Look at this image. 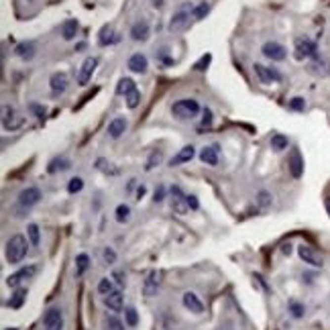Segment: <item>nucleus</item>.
<instances>
[{
  "instance_id": "f257e3e1",
  "label": "nucleus",
  "mask_w": 330,
  "mask_h": 330,
  "mask_svg": "<svg viewBox=\"0 0 330 330\" xmlns=\"http://www.w3.org/2000/svg\"><path fill=\"white\" fill-rule=\"evenodd\" d=\"M27 251H29L27 239L23 235H12L6 243V261L10 265H16V263H21L27 257Z\"/></svg>"
},
{
  "instance_id": "f03ea898",
  "label": "nucleus",
  "mask_w": 330,
  "mask_h": 330,
  "mask_svg": "<svg viewBox=\"0 0 330 330\" xmlns=\"http://www.w3.org/2000/svg\"><path fill=\"white\" fill-rule=\"evenodd\" d=\"M200 110H202L200 104H198V100H194V98H181V100H177L171 106V114L179 121H192L200 114Z\"/></svg>"
},
{
  "instance_id": "7ed1b4c3",
  "label": "nucleus",
  "mask_w": 330,
  "mask_h": 330,
  "mask_svg": "<svg viewBox=\"0 0 330 330\" xmlns=\"http://www.w3.org/2000/svg\"><path fill=\"white\" fill-rule=\"evenodd\" d=\"M295 57L298 59H308V57H318V45L308 37H298L295 39Z\"/></svg>"
},
{
  "instance_id": "20e7f679",
  "label": "nucleus",
  "mask_w": 330,
  "mask_h": 330,
  "mask_svg": "<svg viewBox=\"0 0 330 330\" xmlns=\"http://www.w3.org/2000/svg\"><path fill=\"white\" fill-rule=\"evenodd\" d=\"M41 330H63V312H61V308H49L45 312Z\"/></svg>"
},
{
  "instance_id": "39448f33",
  "label": "nucleus",
  "mask_w": 330,
  "mask_h": 330,
  "mask_svg": "<svg viewBox=\"0 0 330 330\" xmlns=\"http://www.w3.org/2000/svg\"><path fill=\"white\" fill-rule=\"evenodd\" d=\"M253 70H255L261 84H275V82H282V74H279L277 68H267V65H263V63H255Z\"/></svg>"
},
{
  "instance_id": "423d86ee",
  "label": "nucleus",
  "mask_w": 330,
  "mask_h": 330,
  "mask_svg": "<svg viewBox=\"0 0 330 330\" xmlns=\"http://www.w3.org/2000/svg\"><path fill=\"white\" fill-rule=\"evenodd\" d=\"M261 51L271 61H284L288 57V49L282 43H277V41H267L265 45L261 47Z\"/></svg>"
},
{
  "instance_id": "0eeeda50",
  "label": "nucleus",
  "mask_w": 330,
  "mask_h": 330,
  "mask_svg": "<svg viewBox=\"0 0 330 330\" xmlns=\"http://www.w3.org/2000/svg\"><path fill=\"white\" fill-rule=\"evenodd\" d=\"M41 190L37 186H29L25 188L21 194H19V206L23 208H33V206H37L41 202Z\"/></svg>"
},
{
  "instance_id": "6e6552de",
  "label": "nucleus",
  "mask_w": 330,
  "mask_h": 330,
  "mask_svg": "<svg viewBox=\"0 0 330 330\" xmlns=\"http://www.w3.org/2000/svg\"><path fill=\"white\" fill-rule=\"evenodd\" d=\"M288 167H289V173H291L293 179H300L304 175V157H302L298 147H293V149H291L289 159H288Z\"/></svg>"
},
{
  "instance_id": "1a4fd4ad",
  "label": "nucleus",
  "mask_w": 330,
  "mask_h": 330,
  "mask_svg": "<svg viewBox=\"0 0 330 330\" xmlns=\"http://www.w3.org/2000/svg\"><path fill=\"white\" fill-rule=\"evenodd\" d=\"M68 86H70V78L65 72H55V74H51V78H49V88H51L53 96H61L65 90H68Z\"/></svg>"
},
{
  "instance_id": "9d476101",
  "label": "nucleus",
  "mask_w": 330,
  "mask_h": 330,
  "mask_svg": "<svg viewBox=\"0 0 330 330\" xmlns=\"http://www.w3.org/2000/svg\"><path fill=\"white\" fill-rule=\"evenodd\" d=\"M96 65H98V57H86L82 68L78 72V84L80 86H86L88 82L92 80V74L96 72Z\"/></svg>"
},
{
  "instance_id": "9b49d317",
  "label": "nucleus",
  "mask_w": 330,
  "mask_h": 330,
  "mask_svg": "<svg viewBox=\"0 0 330 330\" xmlns=\"http://www.w3.org/2000/svg\"><path fill=\"white\" fill-rule=\"evenodd\" d=\"M218 153H220V145L218 143H212V145H206L202 147V151H200V161L204 165H210V167H216L218 165Z\"/></svg>"
},
{
  "instance_id": "f8f14e48",
  "label": "nucleus",
  "mask_w": 330,
  "mask_h": 330,
  "mask_svg": "<svg viewBox=\"0 0 330 330\" xmlns=\"http://www.w3.org/2000/svg\"><path fill=\"white\" fill-rule=\"evenodd\" d=\"M2 126H4V130H16L19 126H23V119L8 104L2 108Z\"/></svg>"
},
{
  "instance_id": "ddd939ff",
  "label": "nucleus",
  "mask_w": 330,
  "mask_h": 330,
  "mask_svg": "<svg viewBox=\"0 0 330 330\" xmlns=\"http://www.w3.org/2000/svg\"><path fill=\"white\" fill-rule=\"evenodd\" d=\"M151 35V27H149V21L147 19H139L137 23H133V27H130V39L133 41H147Z\"/></svg>"
},
{
  "instance_id": "4468645a",
  "label": "nucleus",
  "mask_w": 330,
  "mask_h": 330,
  "mask_svg": "<svg viewBox=\"0 0 330 330\" xmlns=\"http://www.w3.org/2000/svg\"><path fill=\"white\" fill-rule=\"evenodd\" d=\"M186 194L181 192V188L179 186H173L171 188V208H173V212L175 214H181V216H184V214L190 210L188 208V202H186Z\"/></svg>"
},
{
  "instance_id": "2eb2a0df",
  "label": "nucleus",
  "mask_w": 330,
  "mask_h": 330,
  "mask_svg": "<svg viewBox=\"0 0 330 330\" xmlns=\"http://www.w3.org/2000/svg\"><path fill=\"white\" fill-rule=\"evenodd\" d=\"M298 255H300V259L304 263H308V265H312V267H322L324 265L322 257L314 249H312V247H308V245H300L298 247Z\"/></svg>"
},
{
  "instance_id": "dca6fc26",
  "label": "nucleus",
  "mask_w": 330,
  "mask_h": 330,
  "mask_svg": "<svg viewBox=\"0 0 330 330\" xmlns=\"http://www.w3.org/2000/svg\"><path fill=\"white\" fill-rule=\"evenodd\" d=\"M308 72L312 74V76H318V78H326V76H330V59H326V57H314L310 63H308Z\"/></svg>"
},
{
  "instance_id": "f3484780",
  "label": "nucleus",
  "mask_w": 330,
  "mask_h": 330,
  "mask_svg": "<svg viewBox=\"0 0 330 330\" xmlns=\"http://www.w3.org/2000/svg\"><path fill=\"white\" fill-rule=\"evenodd\" d=\"M37 273V267L35 265H29V267H23V269H19L16 273H12V275H8V279H6V286L8 288H19L25 279H31L33 275Z\"/></svg>"
},
{
  "instance_id": "a211bd4d",
  "label": "nucleus",
  "mask_w": 330,
  "mask_h": 330,
  "mask_svg": "<svg viewBox=\"0 0 330 330\" xmlns=\"http://www.w3.org/2000/svg\"><path fill=\"white\" fill-rule=\"evenodd\" d=\"M188 21H190V10H186V8H181V10H177L173 16H171V21H169V25H167V29H169V33H179L181 29H184L186 25H188Z\"/></svg>"
},
{
  "instance_id": "6ab92c4d",
  "label": "nucleus",
  "mask_w": 330,
  "mask_h": 330,
  "mask_svg": "<svg viewBox=\"0 0 330 330\" xmlns=\"http://www.w3.org/2000/svg\"><path fill=\"white\" fill-rule=\"evenodd\" d=\"M126 128H128V121L124 117H117L108 123V135L110 139H121L126 133Z\"/></svg>"
},
{
  "instance_id": "aec40b11",
  "label": "nucleus",
  "mask_w": 330,
  "mask_h": 330,
  "mask_svg": "<svg viewBox=\"0 0 330 330\" xmlns=\"http://www.w3.org/2000/svg\"><path fill=\"white\" fill-rule=\"evenodd\" d=\"M181 302H184L186 310H190L192 314H202V312H204V304H202V300L198 298V295H196L194 291H186V293H184V298H181Z\"/></svg>"
},
{
  "instance_id": "412c9836",
  "label": "nucleus",
  "mask_w": 330,
  "mask_h": 330,
  "mask_svg": "<svg viewBox=\"0 0 330 330\" xmlns=\"http://www.w3.org/2000/svg\"><path fill=\"white\" fill-rule=\"evenodd\" d=\"M194 157H196V147H194V145H186L184 149H179V153H177L175 157H171L169 165H171V167H177V165H181V163L192 161Z\"/></svg>"
},
{
  "instance_id": "4be33fe9",
  "label": "nucleus",
  "mask_w": 330,
  "mask_h": 330,
  "mask_svg": "<svg viewBox=\"0 0 330 330\" xmlns=\"http://www.w3.org/2000/svg\"><path fill=\"white\" fill-rule=\"evenodd\" d=\"M147 68H149V61H147V57L143 53H135L128 57V70L135 72V74H145Z\"/></svg>"
},
{
  "instance_id": "5701e85b",
  "label": "nucleus",
  "mask_w": 330,
  "mask_h": 330,
  "mask_svg": "<svg viewBox=\"0 0 330 330\" xmlns=\"http://www.w3.org/2000/svg\"><path fill=\"white\" fill-rule=\"evenodd\" d=\"M157 291H159V277H157V271H151L143 282V293L147 298H153V295H157Z\"/></svg>"
},
{
  "instance_id": "b1692460",
  "label": "nucleus",
  "mask_w": 330,
  "mask_h": 330,
  "mask_svg": "<svg viewBox=\"0 0 330 330\" xmlns=\"http://www.w3.org/2000/svg\"><path fill=\"white\" fill-rule=\"evenodd\" d=\"M35 51H37V47L33 41H23L14 47V55L16 57H21V59H33L35 57Z\"/></svg>"
},
{
  "instance_id": "393cba45",
  "label": "nucleus",
  "mask_w": 330,
  "mask_h": 330,
  "mask_svg": "<svg viewBox=\"0 0 330 330\" xmlns=\"http://www.w3.org/2000/svg\"><path fill=\"white\" fill-rule=\"evenodd\" d=\"M104 304L112 312H121L123 310V291L121 289H112L108 295H104Z\"/></svg>"
},
{
  "instance_id": "a878e982",
  "label": "nucleus",
  "mask_w": 330,
  "mask_h": 330,
  "mask_svg": "<svg viewBox=\"0 0 330 330\" xmlns=\"http://www.w3.org/2000/svg\"><path fill=\"white\" fill-rule=\"evenodd\" d=\"M269 145H271V149H273L275 153H282V151H286L288 147H289V139H288L286 135H282V133H275V135L271 137Z\"/></svg>"
},
{
  "instance_id": "bb28decb",
  "label": "nucleus",
  "mask_w": 330,
  "mask_h": 330,
  "mask_svg": "<svg viewBox=\"0 0 330 330\" xmlns=\"http://www.w3.org/2000/svg\"><path fill=\"white\" fill-rule=\"evenodd\" d=\"M76 33H78V21L76 19H70V21H65L61 25V37L65 41H72L76 37Z\"/></svg>"
},
{
  "instance_id": "cd10ccee",
  "label": "nucleus",
  "mask_w": 330,
  "mask_h": 330,
  "mask_svg": "<svg viewBox=\"0 0 330 330\" xmlns=\"http://www.w3.org/2000/svg\"><path fill=\"white\" fill-rule=\"evenodd\" d=\"M112 25H104L102 31H100V35H98V45L100 47H108L110 43L117 41V37H112Z\"/></svg>"
},
{
  "instance_id": "c85d7f7f",
  "label": "nucleus",
  "mask_w": 330,
  "mask_h": 330,
  "mask_svg": "<svg viewBox=\"0 0 330 330\" xmlns=\"http://www.w3.org/2000/svg\"><path fill=\"white\" fill-rule=\"evenodd\" d=\"M25 300H27V289H16L12 295H10V300H8V308H12V310H19L23 304H25Z\"/></svg>"
},
{
  "instance_id": "c756f323",
  "label": "nucleus",
  "mask_w": 330,
  "mask_h": 330,
  "mask_svg": "<svg viewBox=\"0 0 330 330\" xmlns=\"http://www.w3.org/2000/svg\"><path fill=\"white\" fill-rule=\"evenodd\" d=\"M70 167H72L70 159H65V157H59V159H53L51 163H49L47 171H49V173H55V171H65V169H70Z\"/></svg>"
},
{
  "instance_id": "7c9ffc66",
  "label": "nucleus",
  "mask_w": 330,
  "mask_h": 330,
  "mask_svg": "<svg viewBox=\"0 0 330 330\" xmlns=\"http://www.w3.org/2000/svg\"><path fill=\"white\" fill-rule=\"evenodd\" d=\"M255 202H257V206H259L261 210H267V208L273 204V196H271L269 192H265V190H261V192L257 194V198H255Z\"/></svg>"
},
{
  "instance_id": "2f4dec72",
  "label": "nucleus",
  "mask_w": 330,
  "mask_h": 330,
  "mask_svg": "<svg viewBox=\"0 0 330 330\" xmlns=\"http://www.w3.org/2000/svg\"><path fill=\"white\" fill-rule=\"evenodd\" d=\"M114 214H117V222L126 224L130 220V206L128 204H119L117 210H114Z\"/></svg>"
},
{
  "instance_id": "473e14b6",
  "label": "nucleus",
  "mask_w": 330,
  "mask_h": 330,
  "mask_svg": "<svg viewBox=\"0 0 330 330\" xmlns=\"http://www.w3.org/2000/svg\"><path fill=\"white\" fill-rule=\"evenodd\" d=\"M133 90H137V84L130 78H123L121 82H119V86H117V94H130Z\"/></svg>"
},
{
  "instance_id": "72a5a7b5",
  "label": "nucleus",
  "mask_w": 330,
  "mask_h": 330,
  "mask_svg": "<svg viewBox=\"0 0 330 330\" xmlns=\"http://www.w3.org/2000/svg\"><path fill=\"white\" fill-rule=\"evenodd\" d=\"M161 161H163V151L159 149H155L151 155H149V159H147V163H145V169L147 171H151V169H155L157 167V165H161Z\"/></svg>"
},
{
  "instance_id": "f704fd0d",
  "label": "nucleus",
  "mask_w": 330,
  "mask_h": 330,
  "mask_svg": "<svg viewBox=\"0 0 330 330\" xmlns=\"http://www.w3.org/2000/svg\"><path fill=\"white\" fill-rule=\"evenodd\" d=\"M27 235H29V241H31L33 247H39V243H41V230H39L37 224H29L27 226Z\"/></svg>"
},
{
  "instance_id": "c9c22d12",
  "label": "nucleus",
  "mask_w": 330,
  "mask_h": 330,
  "mask_svg": "<svg viewBox=\"0 0 330 330\" xmlns=\"http://www.w3.org/2000/svg\"><path fill=\"white\" fill-rule=\"evenodd\" d=\"M208 12H210V4L206 2V0H204V2H200L198 6L192 8V14H194V19H196V21H202Z\"/></svg>"
},
{
  "instance_id": "e433bc0d",
  "label": "nucleus",
  "mask_w": 330,
  "mask_h": 330,
  "mask_svg": "<svg viewBox=\"0 0 330 330\" xmlns=\"http://www.w3.org/2000/svg\"><path fill=\"white\" fill-rule=\"evenodd\" d=\"M96 169H100V171H104V173H110V175H117L119 173V169L117 167H112V163H108L106 159H96Z\"/></svg>"
},
{
  "instance_id": "4c0bfd02",
  "label": "nucleus",
  "mask_w": 330,
  "mask_h": 330,
  "mask_svg": "<svg viewBox=\"0 0 330 330\" xmlns=\"http://www.w3.org/2000/svg\"><path fill=\"white\" fill-rule=\"evenodd\" d=\"M124 100H126V106L133 110V108H137L139 106V102H141V92L139 90H133L130 94H126L124 96Z\"/></svg>"
},
{
  "instance_id": "58836bf2",
  "label": "nucleus",
  "mask_w": 330,
  "mask_h": 330,
  "mask_svg": "<svg viewBox=\"0 0 330 330\" xmlns=\"http://www.w3.org/2000/svg\"><path fill=\"white\" fill-rule=\"evenodd\" d=\"M289 312H291V316H293V318H304L306 308H304V304L291 300V302H289Z\"/></svg>"
},
{
  "instance_id": "ea45409f",
  "label": "nucleus",
  "mask_w": 330,
  "mask_h": 330,
  "mask_svg": "<svg viewBox=\"0 0 330 330\" xmlns=\"http://www.w3.org/2000/svg\"><path fill=\"white\" fill-rule=\"evenodd\" d=\"M102 261H104V265H114V263H117V251H114L112 247H104Z\"/></svg>"
},
{
  "instance_id": "a19ab883",
  "label": "nucleus",
  "mask_w": 330,
  "mask_h": 330,
  "mask_svg": "<svg viewBox=\"0 0 330 330\" xmlns=\"http://www.w3.org/2000/svg\"><path fill=\"white\" fill-rule=\"evenodd\" d=\"M76 263H78V275H82V273L88 269V265H90V257L86 253H80L78 259H76Z\"/></svg>"
},
{
  "instance_id": "79ce46f5",
  "label": "nucleus",
  "mask_w": 330,
  "mask_h": 330,
  "mask_svg": "<svg viewBox=\"0 0 330 330\" xmlns=\"http://www.w3.org/2000/svg\"><path fill=\"white\" fill-rule=\"evenodd\" d=\"M104 324H106V330H124V324L117 316H106Z\"/></svg>"
},
{
  "instance_id": "37998d69",
  "label": "nucleus",
  "mask_w": 330,
  "mask_h": 330,
  "mask_svg": "<svg viewBox=\"0 0 330 330\" xmlns=\"http://www.w3.org/2000/svg\"><path fill=\"white\" fill-rule=\"evenodd\" d=\"M82 188H84V179H82V177H72L70 179V184H68V192L70 194H78V192H82Z\"/></svg>"
},
{
  "instance_id": "c03bdc74",
  "label": "nucleus",
  "mask_w": 330,
  "mask_h": 330,
  "mask_svg": "<svg viewBox=\"0 0 330 330\" xmlns=\"http://www.w3.org/2000/svg\"><path fill=\"white\" fill-rule=\"evenodd\" d=\"M124 318H126L128 326H137L139 324V316H137V310L135 308H126L124 310Z\"/></svg>"
},
{
  "instance_id": "a18cd8bd",
  "label": "nucleus",
  "mask_w": 330,
  "mask_h": 330,
  "mask_svg": "<svg viewBox=\"0 0 330 330\" xmlns=\"http://www.w3.org/2000/svg\"><path fill=\"white\" fill-rule=\"evenodd\" d=\"M289 108L295 110V112H304L306 110V100H304V98H300V96H295V98H291V100H289Z\"/></svg>"
},
{
  "instance_id": "49530a36",
  "label": "nucleus",
  "mask_w": 330,
  "mask_h": 330,
  "mask_svg": "<svg viewBox=\"0 0 330 330\" xmlns=\"http://www.w3.org/2000/svg\"><path fill=\"white\" fill-rule=\"evenodd\" d=\"M112 289H114L112 282H110L108 277H102V279H100V284H98V291H100L102 295H108V293H110Z\"/></svg>"
},
{
  "instance_id": "de8ad7c7",
  "label": "nucleus",
  "mask_w": 330,
  "mask_h": 330,
  "mask_svg": "<svg viewBox=\"0 0 330 330\" xmlns=\"http://www.w3.org/2000/svg\"><path fill=\"white\" fill-rule=\"evenodd\" d=\"M202 114H204V117H202V126H212V110L210 108H204L202 110Z\"/></svg>"
},
{
  "instance_id": "09e8293b",
  "label": "nucleus",
  "mask_w": 330,
  "mask_h": 330,
  "mask_svg": "<svg viewBox=\"0 0 330 330\" xmlns=\"http://www.w3.org/2000/svg\"><path fill=\"white\" fill-rule=\"evenodd\" d=\"M186 202H188V208H190V210H198V208H200V202H198V198H196L194 194H190V196L186 198Z\"/></svg>"
},
{
  "instance_id": "8fccbe9b",
  "label": "nucleus",
  "mask_w": 330,
  "mask_h": 330,
  "mask_svg": "<svg viewBox=\"0 0 330 330\" xmlns=\"http://www.w3.org/2000/svg\"><path fill=\"white\" fill-rule=\"evenodd\" d=\"M163 198H165V186H159V188L155 190V198H153L155 204H161V202H163Z\"/></svg>"
},
{
  "instance_id": "3c124183",
  "label": "nucleus",
  "mask_w": 330,
  "mask_h": 330,
  "mask_svg": "<svg viewBox=\"0 0 330 330\" xmlns=\"http://www.w3.org/2000/svg\"><path fill=\"white\" fill-rule=\"evenodd\" d=\"M208 63H210V55H204V57H202L200 61L196 63V70H206L204 65H208Z\"/></svg>"
},
{
  "instance_id": "603ef678",
  "label": "nucleus",
  "mask_w": 330,
  "mask_h": 330,
  "mask_svg": "<svg viewBox=\"0 0 330 330\" xmlns=\"http://www.w3.org/2000/svg\"><path fill=\"white\" fill-rule=\"evenodd\" d=\"M31 110H33V112H35V114H37V117H39V119H43V117H45V108H41L39 104H31Z\"/></svg>"
},
{
  "instance_id": "864d4df0",
  "label": "nucleus",
  "mask_w": 330,
  "mask_h": 330,
  "mask_svg": "<svg viewBox=\"0 0 330 330\" xmlns=\"http://www.w3.org/2000/svg\"><path fill=\"white\" fill-rule=\"evenodd\" d=\"M114 279L119 282V286H124V284H126V277H124L123 271H117V273H114Z\"/></svg>"
},
{
  "instance_id": "5fc2aeb1",
  "label": "nucleus",
  "mask_w": 330,
  "mask_h": 330,
  "mask_svg": "<svg viewBox=\"0 0 330 330\" xmlns=\"http://www.w3.org/2000/svg\"><path fill=\"white\" fill-rule=\"evenodd\" d=\"M145 194H147V188H145V186H139V188H137V200H141Z\"/></svg>"
},
{
  "instance_id": "6e6d98bb",
  "label": "nucleus",
  "mask_w": 330,
  "mask_h": 330,
  "mask_svg": "<svg viewBox=\"0 0 330 330\" xmlns=\"http://www.w3.org/2000/svg\"><path fill=\"white\" fill-rule=\"evenodd\" d=\"M324 208H326V212H328V216H330V198H326V200H324Z\"/></svg>"
},
{
  "instance_id": "4d7b16f0",
  "label": "nucleus",
  "mask_w": 330,
  "mask_h": 330,
  "mask_svg": "<svg viewBox=\"0 0 330 330\" xmlns=\"http://www.w3.org/2000/svg\"><path fill=\"white\" fill-rule=\"evenodd\" d=\"M12 330H16V328H12Z\"/></svg>"
}]
</instances>
